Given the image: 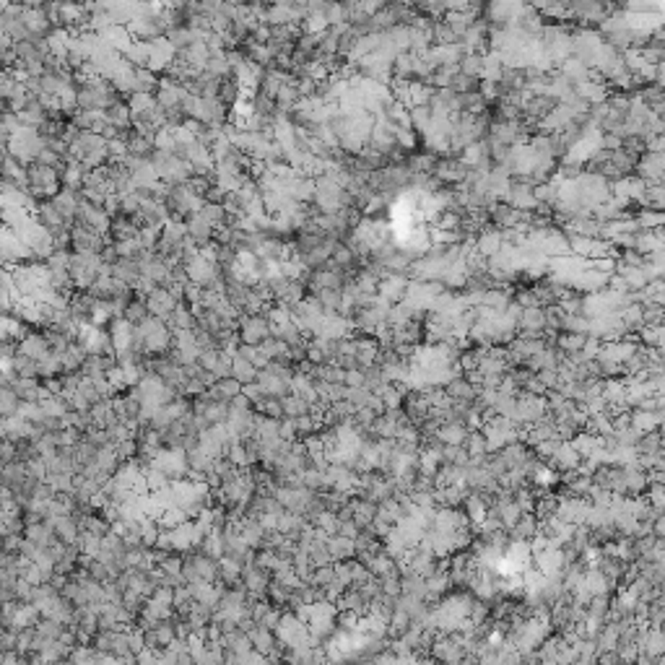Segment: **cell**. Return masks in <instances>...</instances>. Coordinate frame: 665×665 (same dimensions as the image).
<instances>
[{
  "label": "cell",
  "mask_w": 665,
  "mask_h": 665,
  "mask_svg": "<svg viewBox=\"0 0 665 665\" xmlns=\"http://www.w3.org/2000/svg\"><path fill=\"white\" fill-rule=\"evenodd\" d=\"M138 224L133 221L130 216H122V213H117V216H112V221H109V232H107V237L112 239V242H122V239H133L135 234H138Z\"/></svg>",
  "instance_id": "obj_25"
},
{
  "label": "cell",
  "mask_w": 665,
  "mask_h": 665,
  "mask_svg": "<svg viewBox=\"0 0 665 665\" xmlns=\"http://www.w3.org/2000/svg\"><path fill=\"white\" fill-rule=\"evenodd\" d=\"M166 325L172 327V330H193L195 327V315H193L190 304L177 302V307L172 309L169 320H166Z\"/></svg>",
  "instance_id": "obj_36"
},
{
  "label": "cell",
  "mask_w": 665,
  "mask_h": 665,
  "mask_svg": "<svg viewBox=\"0 0 665 665\" xmlns=\"http://www.w3.org/2000/svg\"><path fill=\"white\" fill-rule=\"evenodd\" d=\"M289 380H292L289 374L273 372L270 367L257 369V377H255L257 387H260L265 395H276V397H283L286 393H289Z\"/></svg>",
  "instance_id": "obj_10"
},
{
  "label": "cell",
  "mask_w": 665,
  "mask_h": 665,
  "mask_svg": "<svg viewBox=\"0 0 665 665\" xmlns=\"http://www.w3.org/2000/svg\"><path fill=\"white\" fill-rule=\"evenodd\" d=\"M538 527H541V523H538L536 514L523 512L512 527H507V536H510V541H530L538 533Z\"/></svg>",
  "instance_id": "obj_23"
},
{
  "label": "cell",
  "mask_w": 665,
  "mask_h": 665,
  "mask_svg": "<svg viewBox=\"0 0 665 665\" xmlns=\"http://www.w3.org/2000/svg\"><path fill=\"white\" fill-rule=\"evenodd\" d=\"M250 642H252V650H257L260 655L268 657V655L276 650V642H279V640H276V631L273 629H265V626L257 624L255 629L250 631Z\"/></svg>",
  "instance_id": "obj_33"
},
{
  "label": "cell",
  "mask_w": 665,
  "mask_h": 665,
  "mask_svg": "<svg viewBox=\"0 0 665 665\" xmlns=\"http://www.w3.org/2000/svg\"><path fill=\"white\" fill-rule=\"evenodd\" d=\"M47 523L52 525V533H55V538L58 541H63V543H76V538H78V533H81V527H78V520H76V514H58V517H47Z\"/></svg>",
  "instance_id": "obj_17"
},
{
  "label": "cell",
  "mask_w": 665,
  "mask_h": 665,
  "mask_svg": "<svg viewBox=\"0 0 665 665\" xmlns=\"http://www.w3.org/2000/svg\"><path fill=\"white\" fill-rule=\"evenodd\" d=\"M105 120L112 125V128H117L120 133H128L130 125H133V115H130V107L125 99H117L115 105H109L105 109Z\"/></svg>",
  "instance_id": "obj_22"
},
{
  "label": "cell",
  "mask_w": 665,
  "mask_h": 665,
  "mask_svg": "<svg viewBox=\"0 0 665 665\" xmlns=\"http://www.w3.org/2000/svg\"><path fill=\"white\" fill-rule=\"evenodd\" d=\"M468 437V426L463 421H444L437 429V439L442 444H463Z\"/></svg>",
  "instance_id": "obj_30"
},
{
  "label": "cell",
  "mask_w": 665,
  "mask_h": 665,
  "mask_svg": "<svg viewBox=\"0 0 665 665\" xmlns=\"http://www.w3.org/2000/svg\"><path fill=\"white\" fill-rule=\"evenodd\" d=\"M125 143H128L130 156H138V159H149V156H151V151H153V138L138 135V133H133V130L128 133Z\"/></svg>",
  "instance_id": "obj_41"
},
{
  "label": "cell",
  "mask_w": 665,
  "mask_h": 665,
  "mask_svg": "<svg viewBox=\"0 0 665 665\" xmlns=\"http://www.w3.org/2000/svg\"><path fill=\"white\" fill-rule=\"evenodd\" d=\"M185 224H187V239L195 247H206L208 242H213V226L208 221H203L198 213L187 216Z\"/></svg>",
  "instance_id": "obj_20"
},
{
  "label": "cell",
  "mask_w": 665,
  "mask_h": 665,
  "mask_svg": "<svg viewBox=\"0 0 665 665\" xmlns=\"http://www.w3.org/2000/svg\"><path fill=\"white\" fill-rule=\"evenodd\" d=\"M450 89L455 94H470V91H479V78H470V76H463V73H455L453 76V83H450Z\"/></svg>",
  "instance_id": "obj_51"
},
{
  "label": "cell",
  "mask_w": 665,
  "mask_h": 665,
  "mask_svg": "<svg viewBox=\"0 0 665 665\" xmlns=\"http://www.w3.org/2000/svg\"><path fill=\"white\" fill-rule=\"evenodd\" d=\"M200 219L203 221H208L213 229L216 226H221V224H229V216H226V208H224V203H213V200H203V206H200L198 210Z\"/></svg>",
  "instance_id": "obj_37"
},
{
  "label": "cell",
  "mask_w": 665,
  "mask_h": 665,
  "mask_svg": "<svg viewBox=\"0 0 665 665\" xmlns=\"http://www.w3.org/2000/svg\"><path fill=\"white\" fill-rule=\"evenodd\" d=\"M107 156H109V162H120V159H125V156H128V143H125V138L107 140Z\"/></svg>",
  "instance_id": "obj_53"
},
{
  "label": "cell",
  "mask_w": 665,
  "mask_h": 665,
  "mask_svg": "<svg viewBox=\"0 0 665 665\" xmlns=\"http://www.w3.org/2000/svg\"><path fill=\"white\" fill-rule=\"evenodd\" d=\"M86 175H89V169L83 164L68 159V162L60 166V185L70 187V190H81L83 182H86Z\"/></svg>",
  "instance_id": "obj_24"
},
{
  "label": "cell",
  "mask_w": 665,
  "mask_h": 665,
  "mask_svg": "<svg viewBox=\"0 0 665 665\" xmlns=\"http://www.w3.org/2000/svg\"><path fill=\"white\" fill-rule=\"evenodd\" d=\"M281 403H283V416H289V419H296V416H302V413H309V403H307L302 395L286 393V395L281 397Z\"/></svg>",
  "instance_id": "obj_44"
},
{
  "label": "cell",
  "mask_w": 665,
  "mask_h": 665,
  "mask_svg": "<svg viewBox=\"0 0 665 665\" xmlns=\"http://www.w3.org/2000/svg\"><path fill=\"white\" fill-rule=\"evenodd\" d=\"M52 206L60 210V216L65 219V224L76 221V210H78V203H81V193L78 190H70V187H60L58 193L52 195Z\"/></svg>",
  "instance_id": "obj_13"
},
{
  "label": "cell",
  "mask_w": 665,
  "mask_h": 665,
  "mask_svg": "<svg viewBox=\"0 0 665 665\" xmlns=\"http://www.w3.org/2000/svg\"><path fill=\"white\" fill-rule=\"evenodd\" d=\"M32 216H34L36 221L42 224L45 229H50V232L68 226V224H65V219L60 216V210L52 206V200H36L34 206H32Z\"/></svg>",
  "instance_id": "obj_16"
},
{
  "label": "cell",
  "mask_w": 665,
  "mask_h": 665,
  "mask_svg": "<svg viewBox=\"0 0 665 665\" xmlns=\"http://www.w3.org/2000/svg\"><path fill=\"white\" fill-rule=\"evenodd\" d=\"M359 6H362V11L367 13V16H374L377 11H382L387 6V0H359Z\"/></svg>",
  "instance_id": "obj_57"
},
{
  "label": "cell",
  "mask_w": 665,
  "mask_h": 665,
  "mask_svg": "<svg viewBox=\"0 0 665 665\" xmlns=\"http://www.w3.org/2000/svg\"><path fill=\"white\" fill-rule=\"evenodd\" d=\"M476 390H479V387L470 385L463 374H460V377H453L450 382H444V395L453 397V400H468V403H470V400L476 397Z\"/></svg>",
  "instance_id": "obj_34"
},
{
  "label": "cell",
  "mask_w": 665,
  "mask_h": 665,
  "mask_svg": "<svg viewBox=\"0 0 665 665\" xmlns=\"http://www.w3.org/2000/svg\"><path fill=\"white\" fill-rule=\"evenodd\" d=\"M338 533H340V536H346V538H356V533H359V525H356L353 520H340Z\"/></svg>",
  "instance_id": "obj_58"
},
{
  "label": "cell",
  "mask_w": 665,
  "mask_h": 665,
  "mask_svg": "<svg viewBox=\"0 0 665 665\" xmlns=\"http://www.w3.org/2000/svg\"><path fill=\"white\" fill-rule=\"evenodd\" d=\"M408 276L406 273H385L380 283H377V294L390 304H397L403 296H406V289H408Z\"/></svg>",
  "instance_id": "obj_8"
},
{
  "label": "cell",
  "mask_w": 665,
  "mask_h": 665,
  "mask_svg": "<svg viewBox=\"0 0 665 665\" xmlns=\"http://www.w3.org/2000/svg\"><path fill=\"white\" fill-rule=\"evenodd\" d=\"M6 372H11L13 377H39V372H36V362L34 359H29V356H23V353H13L8 362L0 364Z\"/></svg>",
  "instance_id": "obj_28"
},
{
  "label": "cell",
  "mask_w": 665,
  "mask_h": 665,
  "mask_svg": "<svg viewBox=\"0 0 665 665\" xmlns=\"http://www.w3.org/2000/svg\"><path fill=\"white\" fill-rule=\"evenodd\" d=\"M130 107V115L133 117H143V115H153L156 112V96L149 91H133L125 99Z\"/></svg>",
  "instance_id": "obj_31"
},
{
  "label": "cell",
  "mask_w": 665,
  "mask_h": 665,
  "mask_svg": "<svg viewBox=\"0 0 665 665\" xmlns=\"http://www.w3.org/2000/svg\"><path fill=\"white\" fill-rule=\"evenodd\" d=\"M232 377L237 380V382H242V385H250V382H255L257 369L250 362H247L245 356L234 353V356H232Z\"/></svg>",
  "instance_id": "obj_39"
},
{
  "label": "cell",
  "mask_w": 665,
  "mask_h": 665,
  "mask_svg": "<svg viewBox=\"0 0 665 665\" xmlns=\"http://www.w3.org/2000/svg\"><path fill=\"white\" fill-rule=\"evenodd\" d=\"M327 551L336 561L340 559H353L356 556V546H353V538H346L336 533V536H327Z\"/></svg>",
  "instance_id": "obj_35"
},
{
  "label": "cell",
  "mask_w": 665,
  "mask_h": 665,
  "mask_svg": "<svg viewBox=\"0 0 665 665\" xmlns=\"http://www.w3.org/2000/svg\"><path fill=\"white\" fill-rule=\"evenodd\" d=\"M185 273H187V281H190V283H195V286H200V289H206L210 281L221 273V268L216 265V260H208V257H203L198 252L193 260H187L185 263Z\"/></svg>",
  "instance_id": "obj_5"
},
{
  "label": "cell",
  "mask_w": 665,
  "mask_h": 665,
  "mask_svg": "<svg viewBox=\"0 0 665 665\" xmlns=\"http://www.w3.org/2000/svg\"><path fill=\"white\" fill-rule=\"evenodd\" d=\"M153 149L166 151V153H175V149H177L175 130H172V128H159V130H156V135H153Z\"/></svg>",
  "instance_id": "obj_48"
},
{
  "label": "cell",
  "mask_w": 665,
  "mask_h": 665,
  "mask_svg": "<svg viewBox=\"0 0 665 665\" xmlns=\"http://www.w3.org/2000/svg\"><path fill=\"white\" fill-rule=\"evenodd\" d=\"M115 453L120 460H135V457H138V442H135V437H128V439L117 442Z\"/></svg>",
  "instance_id": "obj_52"
},
{
  "label": "cell",
  "mask_w": 665,
  "mask_h": 665,
  "mask_svg": "<svg viewBox=\"0 0 665 665\" xmlns=\"http://www.w3.org/2000/svg\"><path fill=\"white\" fill-rule=\"evenodd\" d=\"M268 336H273V327H270V323L263 315H239V320H237V338H239V343L260 346Z\"/></svg>",
  "instance_id": "obj_3"
},
{
  "label": "cell",
  "mask_w": 665,
  "mask_h": 665,
  "mask_svg": "<svg viewBox=\"0 0 665 665\" xmlns=\"http://www.w3.org/2000/svg\"><path fill=\"white\" fill-rule=\"evenodd\" d=\"M327 26H330V23L325 21L323 13H309V16H304L302 32L304 34H323V32H327Z\"/></svg>",
  "instance_id": "obj_49"
},
{
  "label": "cell",
  "mask_w": 665,
  "mask_h": 665,
  "mask_svg": "<svg viewBox=\"0 0 665 665\" xmlns=\"http://www.w3.org/2000/svg\"><path fill=\"white\" fill-rule=\"evenodd\" d=\"M8 385L21 403H39V397H42V380L39 377H13L11 374Z\"/></svg>",
  "instance_id": "obj_15"
},
{
  "label": "cell",
  "mask_w": 665,
  "mask_h": 665,
  "mask_svg": "<svg viewBox=\"0 0 665 665\" xmlns=\"http://www.w3.org/2000/svg\"><path fill=\"white\" fill-rule=\"evenodd\" d=\"M21 536H26L29 541H34L36 546H42V549H52V546L58 543V538H55V533H52V525H50L47 520H34V523H26V525H23Z\"/></svg>",
  "instance_id": "obj_19"
},
{
  "label": "cell",
  "mask_w": 665,
  "mask_h": 665,
  "mask_svg": "<svg viewBox=\"0 0 665 665\" xmlns=\"http://www.w3.org/2000/svg\"><path fill=\"white\" fill-rule=\"evenodd\" d=\"M89 413H91V421L96 429H109L112 424H117V416L115 411H112V397H105V400L94 403L91 408H89Z\"/></svg>",
  "instance_id": "obj_32"
},
{
  "label": "cell",
  "mask_w": 665,
  "mask_h": 665,
  "mask_svg": "<svg viewBox=\"0 0 665 665\" xmlns=\"http://www.w3.org/2000/svg\"><path fill=\"white\" fill-rule=\"evenodd\" d=\"M16 117H19L21 128H39V125L47 120V112H45V107H42V102H39L36 96H29V99H26V105H23L19 112H16Z\"/></svg>",
  "instance_id": "obj_21"
},
{
  "label": "cell",
  "mask_w": 665,
  "mask_h": 665,
  "mask_svg": "<svg viewBox=\"0 0 665 665\" xmlns=\"http://www.w3.org/2000/svg\"><path fill=\"white\" fill-rule=\"evenodd\" d=\"M279 437L283 439V442H294L296 437H299V432H296V424H294V419H289V416H283V419H279Z\"/></svg>",
  "instance_id": "obj_55"
},
{
  "label": "cell",
  "mask_w": 665,
  "mask_h": 665,
  "mask_svg": "<svg viewBox=\"0 0 665 665\" xmlns=\"http://www.w3.org/2000/svg\"><path fill=\"white\" fill-rule=\"evenodd\" d=\"M343 385H346V387H364V369H359V367L346 369V374H343Z\"/></svg>",
  "instance_id": "obj_56"
},
{
  "label": "cell",
  "mask_w": 665,
  "mask_h": 665,
  "mask_svg": "<svg viewBox=\"0 0 665 665\" xmlns=\"http://www.w3.org/2000/svg\"><path fill=\"white\" fill-rule=\"evenodd\" d=\"M109 273H112V279H117L120 283H125V286H130V289H135V283L140 281V263L138 260H133V257H120L115 265L109 268Z\"/></svg>",
  "instance_id": "obj_18"
},
{
  "label": "cell",
  "mask_w": 665,
  "mask_h": 665,
  "mask_svg": "<svg viewBox=\"0 0 665 665\" xmlns=\"http://www.w3.org/2000/svg\"><path fill=\"white\" fill-rule=\"evenodd\" d=\"M45 149V140L39 138L36 128H19L11 135L6 151L11 153L13 159H19L23 164H32L36 159V153Z\"/></svg>",
  "instance_id": "obj_2"
},
{
  "label": "cell",
  "mask_w": 665,
  "mask_h": 665,
  "mask_svg": "<svg viewBox=\"0 0 665 665\" xmlns=\"http://www.w3.org/2000/svg\"><path fill=\"white\" fill-rule=\"evenodd\" d=\"M107 330H109V338H112V346H115V351L133 349L135 325H133V323H128L125 317H112V323L107 325Z\"/></svg>",
  "instance_id": "obj_14"
},
{
  "label": "cell",
  "mask_w": 665,
  "mask_h": 665,
  "mask_svg": "<svg viewBox=\"0 0 665 665\" xmlns=\"http://www.w3.org/2000/svg\"><path fill=\"white\" fill-rule=\"evenodd\" d=\"M16 351L23 353V356H29V359H34V362H42L47 353H52L50 346H47V338L42 330H26L21 338H19Z\"/></svg>",
  "instance_id": "obj_11"
},
{
  "label": "cell",
  "mask_w": 665,
  "mask_h": 665,
  "mask_svg": "<svg viewBox=\"0 0 665 665\" xmlns=\"http://www.w3.org/2000/svg\"><path fill=\"white\" fill-rule=\"evenodd\" d=\"M476 21V11H444V26L460 39Z\"/></svg>",
  "instance_id": "obj_27"
},
{
  "label": "cell",
  "mask_w": 665,
  "mask_h": 665,
  "mask_svg": "<svg viewBox=\"0 0 665 665\" xmlns=\"http://www.w3.org/2000/svg\"><path fill=\"white\" fill-rule=\"evenodd\" d=\"M257 413H263V416H268V419H283V403H281V397L268 395L263 403H260Z\"/></svg>",
  "instance_id": "obj_50"
},
{
  "label": "cell",
  "mask_w": 665,
  "mask_h": 665,
  "mask_svg": "<svg viewBox=\"0 0 665 665\" xmlns=\"http://www.w3.org/2000/svg\"><path fill=\"white\" fill-rule=\"evenodd\" d=\"M23 23H26L29 34H36V36H47L55 29L52 19L47 16L45 6H23Z\"/></svg>",
  "instance_id": "obj_12"
},
{
  "label": "cell",
  "mask_w": 665,
  "mask_h": 665,
  "mask_svg": "<svg viewBox=\"0 0 665 665\" xmlns=\"http://www.w3.org/2000/svg\"><path fill=\"white\" fill-rule=\"evenodd\" d=\"M175 58L177 50L172 47V42L166 36H156V39L149 42V63H146V68L153 70L156 76H162L164 70L175 63Z\"/></svg>",
  "instance_id": "obj_4"
},
{
  "label": "cell",
  "mask_w": 665,
  "mask_h": 665,
  "mask_svg": "<svg viewBox=\"0 0 665 665\" xmlns=\"http://www.w3.org/2000/svg\"><path fill=\"white\" fill-rule=\"evenodd\" d=\"M23 466H26V470H29V473H32L36 481H42L47 476V463H45V457H42V455L26 457V460H23Z\"/></svg>",
  "instance_id": "obj_54"
},
{
  "label": "cell",
  "mask_w": 665,
  "mask_h": 665,
  "mask_svg": "<svg viewBox=\"0 0 665 665\" xmlns=\"http://www.w3.org/2000/svg\"><path fill=\"white\" fill-rule=\"evenodd\" d=\"M242 393V382H237L232 374L229 377H221V380H216L213 385L208 387V395L213 397V400H221V403H229L234 395H239Z\"/></svg>",
  "instance_id": "obj_29"
},
{
  "label": "cell",
  "mask_w": 665,
  "mask_h": 665,
  "mask_svg": "<svg viewBox=\"0 0 665 665\" xmlns=\"http://www.w3.org/2000/svg\"><path fill=\"white\" fill-rule=\"evenodd\" d=\"M640 343L650 346V349H663V325H640Z\"/></svg>",
  "instance_id": "obj_46"
},
{
  "label": "cell",
  "mask_w": 665,
  "mask_h": 665,
  "mask_svg": "<svg viewBox=\"0 0 665 665\" xmlns=\"http://www.w3.org/2000/svg\"><path fill=\"white\" fill-rule=\"evenodd\" d=\"M468 175V166L460 159H442L434 164L432 177L439 185H460Z\"/></svg>",
  "instance_id": "obj_9"
},
{
  "label": "cell",
  "mask_w": 665,
  "mask_h": 665,
  "mask_svg": "<svg viewBox=\"0 0 665 665\" xmlns=\"http://www.w3.org/2000/svg\"><path fill=\"white\" fill-rule=\"evenodd\" d=\"M122 60H125V63H130L133 68H146V63H149V42L133 39L128 50L122 52Z\"/></svg>",
  "instance_id": "obj_40"
},
{
  "label": "cell",
  "mask_w": 665,
  "mask_h": 665,
  "mask_svg": "<svg viewBox=\"0 0 665 665\" xmlns=\"http://www.w3.org/2000/svg\"><path fill=\"white\" fill-rule=\"evenodd\" d=\"M60 172L55 166L32 162L26 164V193L32 195V200H50L60 190Z\"/></svg>",
  "instance_id": "obj_1"
},
{
  "label": "cell",
  "mask_w": 665,
  "mask_h": 665,
  "mask_svg": "<svg viewBox=\"0 0 665 665\" xmlns=\"http://www.w3.org/2000/svg\"><path fill=\"white\" fill-rule=\"evenodd\" d=\"M476 252H479L481 257H491L497 255L499 250L504 247V237H502V229H483V232L479 234V239H476Z\"/></svg>",
  "instance_id": "obj_26"
},
{
  "label": "cell",
  "mask_w": 665,
  "mask_h": 665,
  "mask_svg": "<svg viewBox=\"0 0 665 665\" xmlns=\"http://www.w3.org/2000/svg\"><path fill=\"white\" fill-rule=\"evenodd\" d=\"M122 317H125L128 323H133V325L138 327L140 323H143V320L149 317V309H146V299L135 294V296H133V299H130V302H128V307H125V312H122Z\"/></svg>",
  "instance_id": "obj_43"
},
{
  "label": "cell",
  "mask_w": 665,
  "mask_h": 665,
  "mask_svg": "<svg viewBox=\"0 0 665 665\" xmlns=\"http://www.w3.org/2000/svg\"><path fill=\"white\" fill-rule=\"evenodd\" d=\"M55 3H63V0H42V6H55Z\"/></svg>",
  "instance_id": "obj_60"
},
{
  "label": "cell",
  "mask_w": 665,
  "mask_h": 665,
  "mask_svg": "<svg viewBox=\"0 0 665 665\" xmlns=\"http://www.w3.org/2000/svg\"><path fill=\"white\" fill-rule=\"evenodd\" d=\"M663 151H644L634 164V175L644 179L647 185H655V182H663Z\"/></svg>",
  "instance_id": "obj_6"
},
{
  "label": "cell",
  "mask_w": 665,
  "mask_h": 665,
  "mask_svg": "<svg viewBox=\"0 0 665 665\" xmlns=\"http://www.w3.org/2000/svg\"><path fill=\"white\" fill-rule=\"evenodd\" d=\"M226 3H232L234 8H239V6H247V3H250V0H226Z\"/></svg>",
  "instance_id": "obj_59"
},
{
  "label": "cell",
  "mask_w": 665,
  "mask_h": 665,
  "mask_svg": "<svg viewBox=\"0 0 665 665\" xmlns=\"http://www.w3.org/2000/svg\"><path fill=\"white\" fill-rule=\"evenodd\" d=\"M206 73L208 76H216V78H224V76H229L232 73V65H229V60H226V52H210L208 55V63H206Z\"/></svg>",
  "instance_id": "obj_45"
},
{
  "label": "cell",
  "mask_w": 665,
  "mask_h": 665,
  "mask_svg": "<svg viewBox=\"0 0 665 665\" xmlns=\"http://www.w3.org/2000/svg\"><path fill=\"white\" fill-rule=\"evenodd\" d=\"M86 359V351L78 343H70L68 349L60 353V364H63V372H81V364Z\"/></svg>",
  "instance_id": "obj_38"
},
{
  "label": "cell",
  "mask_w": 665,
  "mask_h": 665,
  "mask_svg": "<svg viewBox=\"0 0 665 665\" xmlns=\"http://www.w3.org/2000/svg\"><path fill=\"white\" fill-rule=\"evenodd\" d=\"M146 309H149V315H153V317H159V320H169V315H172V309L177 307V299L175 294L169 292V289H164V286H156L153 292H149L146 296Z\"/></svg>",
  "instance_id": "obj_7"
},
{
  "label": "cell",
  "mask_w": 665,
  "mask_h": 665,
  "mask_svg": "<svg viewBox=\"0 0 665 665\" xmlns=\"http://www.w3.org/2000/svg\"><path fill=\"white\" fill-rule=\"evenodd\" d=\"M634 221L640 229H660L663 226V213L655 208H642L640 213H634Z\"/></svg>",
  "instance_id": "obj_47"
},
{
  "label": "cell",
  "mask_w": 665,
  "mask_h": 665,
  "mask_svg": "<svg viewBox=\"0 0 665 665\" xmlns=\"http://www.w3.org/2000/svg\"><path fill=\"white\" fill-rule=\"evenodd\" d=\"M483 52H466L460 63H457V73L463 76H470V78H479L481 81V68H483Z\"/></svg>",
  "instance_id": "obj_42"
}]
</instances>
